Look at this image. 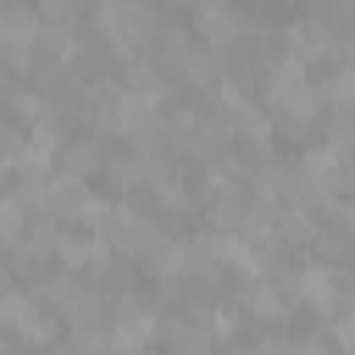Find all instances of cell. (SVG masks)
Listing matches in <instances>:
<instances>
[{
  "label": "cell",
  "instance_id": "cell-12",
  "mask_svg": "<svg viewBox=\"0 0 355 355\" xmlns=\"http://www.w3.org/2000/svg\"><path fill=\"white\" fill-rule=\"evenodd\" d=\"M244 305H250V316H261V322H283V316H288V294H283V283H272V277H250Z\"/></svg>",
  "mask_w": 355,
  "mask_h": 355
},
{
  "label": "cell",
  "instance_id": "cell-16",
  "mask_svg": "<svg viewBox=\"0 0 355 355\" xmlns=\"http://www.w3.org/2000/svg\"><path fill=\"white\" fill-rule=\"evenodd\" d=\"M0 233H6V244H22L28 239V194L22 189H11L0 200Z\"/></svg>",
  "mask_w": 355,
  "mask_h": 355
},
{
  "label": "cell",
  "instance_id": "cell-20",
  "mask_svg": "<svg viewBox=\"0 0 355 355\" xmlns=\"http://www.w3.org/2000/svg\"><path fill=\"white\" fill-rule=\"evenodd\" d=\"M288 355H327V344H322V338H294Z\"/></svg>",
  "mask_w": 355,
  "mask_h": 355
},
{
  "label": "cell",
  "instance_id": "cell-1",
  "mask_svg": "<svg viewBox=\"0 0 355 355\" xmlns=\"http://www.w3.org/2000/svg\"><path fill=\"white\" fill-rule=\"evenodd\" d=\"M322 83L311 78V67H305V55H294V50H283L272 67H266V105L277 111V116H288V122H311L316 111H322Z\"/></svg>",
  "mask_w": 355,
  "mask_h": 355
},
{
  "label": "cell",
  "instance_id": "cell-15",
  "mask_svg": "<svg viewBox=\"0 0 355 355\" xmlns=\"http://www.w3.org/2000/svg\"><path fill=\"white\" fill-rule=\"evenodd\" d=\"M122 89H133V94H144V100H161V94H166V72L150 67V61H128Z\"/></svg>",
  "mask_w": 355,
  "mask_h": 355
},
{
  "label": "cell",
  "instance_id": "cell-19",
  "mask_svg": "<svg viewBox=\"0 0 355 355\" xmlns=\"http://www.w3.org/2000/svg\"><path fill=\"white\" fill-rule=\"evenodd\" d=\"M233 322H239V316H233V305H211V316H205V333H222V338H227V333H233Z\"/></svg>",
  "mask_w": 355,
  "mask_h": 355
},
{
  "label": "cell",
  "instance_id": "cell-9",
  "mask_svg": "<svg viewBox=\"0 0 355 355\" xmlns=\"http://www.w3.org/2000/svg\"><path fill=\"white\" fill-rule=\"evenodd\" d=\"M111 250H116V244H111L105 233H67L55 255H61V266H67V272H78V277H94V272H105Z\"/></svg>",
  "mask_w": 355,
  "mask_h": 355
},
{
  "label": "cell",
  "instance_id": "cell-3",
  "mask_svg": "<svg viewBox=\"0 0 355 355\" xmlns=\"http://www.w3.org/2000/svg\"><path fill=\"white\" fill-rule=\"evenodd\" d=\"M94 22H100V33H105L122 55H139V50L155 39V11H150L144 0H100V6H94Z\"/></svg>",
  "mask_w": 355,
  "mask_h": 355
},
{
  "label": "cell",
  "instance_id": "cell-11",
  "mask_svg": "<svg viewBox=\"0 0 355 355\" xmlns=\"http://www.w3.org/2000/svg\"><path fill=\"white\" fill-rule=\"evenodd\" d=\"M294 294L311 305V311H338V272L327 261H305L294 272Z\"/></svg>",
  "mask_w": 355,
  "mask_h": 355
},
{
  "label": "cell",
  "instance_id": "cell-17",
  "mask_svg": "<svg viewBox=\"0 0 355 355\" xmlns=\"http://www.w3.org/2000/svg\"><path fill=\"white\" fill-rule=\"evenodd\" d=\"M94 161H100V155H94L89 144H67V150H61V161H55V172H61L72 189H83V178L94 172Z\"/></svg>",
  "mask_w": 355,
  "mask_h": 355
},
{
  "label": "cell",
  "instance_id": "cell-8",
  "mask_svg": "<svg viewBox=\"0 0 355 355\" xmlns=\"http://www.w3.org/2000/svg\"><path fill=\"white\" fill-rule=\"evenodd\" d=\"M122 255H150V250H161V233H155V222L144 216V211H133V205H116V216H111V233H105Z\"/></svg>",
  "mask_w": 355,
  "mask_h": 355
},
{
  "label": "cell",
  "instance_id": "cell-4",
  "mask_svg": "<svg viewBox=\"0 0 355 355\" xmlns=\"http://www.w3.org/2000/svg\"><path fill=\"white\" fill-rule=\"evenodd\" d=\"M0 316H6V327L22 338V344H50L55 338V316H50V300L44 294H28V288H11L6 294V305H0Z\"/></svg>",
  "mask_w": 355,
  "mask_h": 355
},
{
  "label": "cell",
  "instance_id": "cell-2",
  "mask_svg": "<svg viewBox=\"0 0 355 355\" xmlns=\"http://www.w3.org/2000/svg\"><path fill=\"white\" fill-rule=\"evenodd\" d=\"M100 122H105L111 133L133 139V144H150L155 128H161V100H144V94H133V89H122V83H105V94H100Z\"/></svg>",
  "mask_w": 355,
  "mask_h": 355
},
{
  "label": "cell",
  "instance_id": "cell-13",
  "mask_svg": "<svg viewBox=\"0 0 355 355\" xmlns=\"http://www.w3.org/2000/svg\"><path fill=\"white\" fill-rule=\"evenodd\" d=\"M194 266H200L194 239H172V244H161V250H155V277H161V283H178V277H189Z\"/></svg>",
  "mask_w": 355,
  "mask_h": 355
},
{
  "label": "cell",
  "instance_id": "cell-7",
  "mask_svg": "<svg viewBox=\"0 0 355 355\" xmlns=\"http://www.w3.org/2000/svg\"><path fill=\"white\" fill-rule=\"evenodd\" d=\"M0 44H6V61L22 67L33 44H44V17L39 6H6L0 11Z\"/></svg>",
  "mask_w": 355,
  "mask_h": 355
},
{
  "label": "cell",
  "instance_id": "cell-22",
  "mask_svg": "<svg viewBox=\"0 0 355 355\" xmlns=\"http://www.w3.org/2000/svg\"><path fill=\"white\" fill-rule=\"evenodd\" d=\"M344 222H349V233H355V200H344Z\"/></svg>",
  "mask_w": 355,
  "mask_h": 355
},
{
  "label": "cell",
  "instance_id": "cell-14",
  "mask_svg": "<svg viewBox=\"0 0 355 355\" xmlns=\"http://www.w3.org/2000/svg\"><path fill=\"white\" fill-rule=\"evenodd\" d=\"M327 44H333V33H327V22H322V17H300V22L288 28V50H294V55H305V61H311V55H322Z\"/></svg>",
  "mask_w": 355,
  "mask_h": 355
},
{
  "label": "cell",
  "instance_id": "cell-10",
  "mask_svg": "<svg viewBox=\"0 0 355 355\" xmlns=\"http://www.w3.org/2000/svg\"><path fill=\"white\" fill-rule=\"evenodd\" d=\"M194 28H200V44L222 50V44L239 39L244 17H239V6H227V0H200V6H194Z\"/></svg>",
  "mask_w": 355,
  "mask_h": 355
},
{
  "label": "cell",
  "instance_id": "cell-6",
  "mask_svg": "<svg viewBox=\"0 0 355 355\" xmlns=\"http://www.w3.org/2000/svg\"><path fill=\"white\" fill-rule=\"evenodd\" d=\"M39 294H44V300H50V305H55V311H61V316L72 322V327H94L100 294H94V288H89V283H83L78 272H61V277H50V283H44Z\"/></svg>",
  "mask_w": 355,
  "mask_h": 355
},
{
  "label": "cell",
  "instance_id": "cell-18",
  "mask_svg": "<svg viewBox=\"0 0 355 355\" xmlns=\"http://www.w3.org/2000/svg\"><path fill=\"white\" fill-rule=\"evenodd\" d=\"M322 94H327V105H338V111H355V61H344L327 83H322Z\"/></svg>",
  "mask_w": 355,
  "mask_h": 355
},
{
  "label": "cell",
  "instance_id": "cell-5",
  "mask_svg": "<svg viewBox=\"0 0 355 355\" xmlns=\"http://www.w3.org/2000/svg\"><path fill=\"white\" fill-rule=\"evenodd\" d=\"M155 327H161V316H155V305L144 300V294H122L116 300V311H111V338H116V349H144L150 338H155Z\"/></svg>",
  "mask_w": 355,
  "mask_h": 355
},
{
  "label": "cell",
  "instance_id": "cell-21",
  "mask_svg": "<svg viewBox=\"0 0 355 355\" xmlns=\"http://www.w3.org/2000/svg\"><path fill=\"white\" fill-rule=\"evenodd\" d=\"M250 355H288V344H255Z\"/></svg>",
  "mask_w": 355,
  "mask_h": 355
},
{
  "label": "cell",
  "instance_id": "cell-23",
  "mask_svg": "<svg viewBox=\"0 0 355 355\" xmlns=\"http://www.w3.org/2000/svg\"><path fill=\"white\" fill-rule=\"evenodd\" d=\"M349 316H355V294H349Z\"/></svg>",
  "mask_w": 355,
  "mask_h": 355
}]
</instances>
